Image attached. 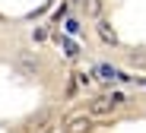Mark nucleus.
Masks as SVG:
<instances>
[{"mask_svg":"<svg viewBox=\"0 0 146 133\" xmlns=\"http://www.w3.org/2000/svg\"><path fill=\"white\" fill-rule=\"evenodd\" d=\"M121 105H124V95L121 92H111V95H99L92 105H89V114L92 117H105V114H111V111H117Z\"/></svg>","mask_w":146,"mask_h":133,"instance_id":"1","label":"nucleus"},{"mask_svg":"<svg viewBox=\"0 0 146 133\" xmlns=\"http://www.w3.org/2000/svg\"><path fill=\"white\" fill-rule=\"evenodd\" d=\"M16 70H19L22 76H35V73L41 70V60H38V57H29V54H19V57H16Z\"/></svg>","mask_w":146,"mask_h":133,"instance_id":"2","label":"nucleus"},{"mask_svg":"<svg viewBox=\"0 0 146 133\" xmlns=\"http://www.w3.org/2000/svg\"><path fill=\"white\" fill-rule=\"evenodd\" d=\"M95 32H99V38L105 41V44H117V32H114V25L108 22V19H99V22H95Z\"/></svg>","mask_w":146,"mask_h":133,"instance_id":"3","label":"nucleus"},{"mask_svg":"<svg viewBox=\"0 0 146 133\" xmlns=\"http://www.w3.org/2000/svg\"><path fill=\"white\" fill-rule=\"evenodd\" d=\"M92 117H73L70 124H67V133H92Z\"/></svg>","mask_w":146,"mask_h":133,"instance_id":"4","label":"nucleus"},{"mask_svg":"<svg viewBox=\"0 0 146 133\" xmlns=\"http://www.w3.org/2000/svg\"><path fill=\"white\" fill-rule=\"evenodd\" d=\"M95 73H99V79H105V83H114V79H121V73H117L114 67H108V64H99V67H95Z\"/></svg>","mask_w":146,"mask_h":133,"instance_id":"5","label":"nucleus"},{"mask_svg":"<svg viewBox=\"0 0 146 133\" xmlns=\"http://www.w3.org/2000/svg\"><path fill=\"white\" fill-rule=\"evenodd\" d=\"M83 7H86V16H92V19H102V0H83Z\"/></svg>","mask_w":146,"mask_h":133,"instance_id":"6","label":"nucleus"},{"mask_svg":"<svg viewBox=\"0 0 146 133\" xmlns=\"http://www.w3.org/2000/svg\"><path fill=\"white\" fill-rule=\"evenodd\" d=\"M127 64H133V67H146V54H127Z\"/></svg>","mask_w":146,"mask_h":133,"instance_id":"7","label":"nucleus"},{"mask_svg":"<svg viewBox=\"0 0 146 133\" xmlns=\"http://www.w3.org/2000/svg\"><path fill=\"white\" fill-rule=\"evenodd\" d=\"M64 54H67V57H76V54H80V51H76V44H73L70 38H64Z\"/></svg>","mask_w":146,"mask_h":133,"instance_id":"8","label":"nucleus"},{"mask_svg":"<svg viewBox=\"0 0 146 133\" xmlns=\"http://www.w3.org/2000/svg\"><path fill=\"white\" fill-rule=\"evenodd\" d=\"M64 25H67V32H70V35H80V22H76V19H67Z\"/></svg>","mask_w":146,"mask_h":133,"instance_id":"9","label":"nucleus"}]
</instances>
